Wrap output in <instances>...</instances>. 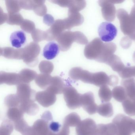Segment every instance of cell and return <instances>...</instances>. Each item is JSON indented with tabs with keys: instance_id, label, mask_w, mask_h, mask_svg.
<instances>
[{
	"instance_id": "1",
	"label": "cell",
	"mask_w": 135,
	"mask_h": 135,
	"mask_svg": "<svg viewBox=\"0 0 135 135\" xmlns=\"http://www.w3.org/2000/svg\"><path fill=\"white\" fill-rule=\"evenodd\" d=\"M56 41L60 50L62 52L68 51L74 42L83 45H87L88 43L86 37L80 31H64L58 36Z\"/></svg>"
},
{
	"instance_id": "2",
	"label": "cell",
	"mask_w": 135,
	"mask_h": 135,
	"mask_svg": "<svg viewBox=\"0 0 135 135\" xmlns=\"http://www.w3.org/2000/svg\"><path fill=\"white\" fill-rule=\"evenodd\" d=\"M117 15L122 33L130 37L135 32V4L129 15L124 9L120 8L117 11Z\"/></svg>"
},
{
	"instance_id": "3",
	"label": "cell",
	"mask_w": 135,
	"mask_h": 135,
	"mask_svg": "<svg viewBox=\"0 0 135 135\" xmlns=\"http://www.w3.org/2000/svg\"><path fill=\"white\" fill-rule=\"evenodd\" d=\"M112 123L116 127V135H132L135 133V120L124 114H117Z\"/></svg>"
},
{
	"instance_id": "4",
	"label": "cell",
	"mask_w": 135,
	"mask_h": 135,
	"mask_svg": "<svg viewBox=\"0 0 135 135\" xmlns=\"http://www.w3.org/2000/svg\"><path fill=\"white\" fill-rule=\"evenodd\" d=\"M41 48L37 43L31 42L22 49V60L28 66L34 67L38 62Z\"/></svg>"
},
{
	"instance_id": "5",
	"label": "cell",
	"mask_w": 135,
	"mask_h": 135,
	"mask_svg": "<svg viewBox=\"0 0 135 135\" xmlns=\"http://www.w3.org/2000/svg\"><path fill=\"white\" fill-rule=\"evenodd\" d=\"M98 32L102 41L109 42L113 41L117 36V30L111 23L104 22L99 25Z\"/></svg>"
},
{
	"instance_id": "6",
	"label": "cell",
	"mask_w": 135,
	"mask_h": 135,
	"mask_svg": "<svg viewBox=\"0 0 135 135\" xmlns=\"http://www.w3.org/2000/svg\"><path fill=\"white\" fill-rule=\"evenodd\" d=\"M104 43L98 38H95L85 46L84 55L89 60H96L101 54Z\"/></svg>"
},
{
	"instance_id": "7",
	"label": "cell",
	"mask_w": 135,
	"mask_h": 135,
	"mask_svg": "<svg viewBox=\"0 0 135 135\" xmlns=\"http://www.w3.org/2000/svg\"><path fill=\"white\" fill-rule=\"evenodd\" d=\"M67 30L64 20H56L49 30L46 31V41H52L56 40L65 30Z\"/></svg>"
},
{
	"instance_id": "8",
	"label": "cell",
	"mask_w": 135,
	"mask_h": 135,
	"mask_svg": "<svg viewBox=\"0 0 135 135\" xmlns=\"http://www.w3.org/2000/svg\"><path fill=\"white\" fill-rule=\"evenodd\" d=\"M81 105L90 115L94 114L97 112L98 106L95 102L94 97L92 92L90 91L82 95Z\"/></svg>"
},
{
	"instance_id": "9",
	"label": "cell",
	"mask_w": 135,
	"mask_h": 135,
	"mask_svg": "<svg viewBox=\"0 0 135 135\" xmlns=\"http://www.w3.org/2000/svg\"><path fill=\"white\" fill-rule=\"evenodd\" d=\"M93 73L79 67L73 68L69 72V76L72 79L80 80L84 83L92 84Z\"/></svg>"
},
{
	"instance_id": "10",
	"label": "cell",
	"mask_w": 135,
	"mask_h": 135,
	"mask_svg": "<svg viewBox=\"0 0 135 135\" xmlns=\"http://www.w3.org/2000/svg\"><path fill=\"white\" fill-rule=\"evenodd\" d=\"M99 6L102 7V14L104 19L108 22H113L116 17V10L114 4L110 1H99Z\"/></svg>"
},
{
	"instance_id": "11",
	"label": "cell",
	"mask_w": 135,
	"mask_h": 135,
	"mask_svg": "<svg viewBox=\"0 0 135 135\" xmlns=\"http://www.w3.org/2000/svg\"><path fill=\"white\" fill-rule=\"evenodd\" d=\"M97 125L91 118H86L80 123L76 129L77 135H92Z\"/></svg>"
},
{
	"instance_id": "12",
	"label": "cell",
	"mask_w": 135,
	"mask_h": 135,
	"mask_svg": "<svg viewBox=\"0 0 135 135\" xmlns=\"http://www.w3.org/2000/svg\"><path fill=\"white\" fill-rule=\"evenodd\" d=\"M67 30L82 25L84 21L83 16L78 12L68 11V18L64 19Z\"/></svg>"
},
{
	"instance_id": "13",
	"label": "cell",
	"mask_w": 135,
	"mask_h": 135,
	"mask_svg": "<svg viewBox=\"0 0 135 135\" xmlns=\"http://www.w3.org/2000/svg\"><path fill=\"white\" fill-rule=\"evenodd\" d=\"M117 49V46L113 42L104 43L101 54L96 61L100 63H106L116 52Z\"/></svg>"
},
{
	"instance_id": "14",
	"label": "cell",
	"mask_w": 135,
	"mask_h": 135,
	"mask_svg": "<svg viewBox=\"0 0 135 135\" xmlns=\"http://www.w3.org/2000/svg\"><path fill=\"white\" fill-rule=\"evenodd\" d=\"M0 83L8 85H16L22 84L19 74L4 71L0 72Z\"/></svg>"
},
{
	"instance_id": "15",
	"label": "cell",
	"mask_w": 135,
	"mask_h": 135,
	"mask_svg": "<svg viewBox=\"0 0 135 135\" xmlns=\"http://www.w3.org/2000/svg\"><path fill=\"white\" fill-rule=\"evenodd\" d=\"M60 50L57 43L54 41L50 42L43 49V56L47 60H52L58 55Z\"/></svg>"
},
{
	"instance_id": "16",
	"label": "cell",
	"mask_w": 135,
	"mask_h": 135,
	"mask_svg": "<svg viewBox=\"0 0 135 135\" xmlns=\"http://www.w3.org/2000/svg\"><path fill=\"white\" fill-rule=\"evenodd\" d=\"M1 55L9 59L22 60V49H15L12 47L1 48Z\"/></svg>"
},
{
	"instance_id": "17",
	"label": "cell",
	"mask_w": 135,
	"mask_h": 135,
	"mask_svg": "<svg viewBox=\"0 0 135 135\" xmlns=\"http://www.w3.org/2000/svg\"><path fill=\"white\" fill-rule=\"evenodd\" d=\"M116 129L113 123L97 125L96 129L92 135H116Z\"/></svg>"
},
{
	"instance_id": "18",
	"label": "cell",
	"mask_w": 135,
	"mask_h": 135,
	"mask_svg": "<svg viewBox=\"0 0 135 135\" xmlns=\"http://www.w3.org/2000/svg\"><path fill=\"white\" fill-rule=\"evenodd\" d=\"M12 46L17 49H20L26 41V37L24 32L18 31L12 33L10 36Z\"/></svg>"
},
{
	"instance_id": "19",
	"label": "cell",
	"mask_w": 135,
	"mask_h": 135,
	"mask_svg": "<svg viewBox=\"0 0 135 135\" xmlns=\"http://www.w3.org/2000/svg\"><path fill=\"white\" fill-rule=\"evenodd\" d=\"M65 88L62 79L56 76L52 77L51 83L46 90L54 94H59L64 91Z\"/></svg>"
},
{
	"instance_id": "20",
	"label": "cell",
	"mask_w": 135,
	"mask_h": 135,
	"mask_svg": "<svg viewBox=\"0 0 135 135\" xmlns=\"http://www.w3.org/2000/svg\"><path fill=\"white\" fill-rule=\"evenodd\" d=\"M121 84L125 90L128 98L135 99V80L132 78L123 80Z\"/></svg>"
},
{
	"instance_id": "21",
	"label": "cell",
	"mask_w": 135,
	"mask_h": 135,
	"mask_svg": "<svg viewBox=\"0 0 135 135\" xmlns=\"http://www.w3.org/2000/svg\"><path fill=\"white\" fill-rule=\"evenodd\" d=\"M36 98H37L38 102L43 107H49L53 104L50 102V98H56V96L54 94L46 90L45 91L38 92L36 94Z\"/></svg>"
},
{
	"instance_id": "22",
	"label": "cell",
	"mask_w": 135,
	"mask_h": 135,
	"mask_svg": "<svg viewBox=\"0 0 135 135\" xmlns=\"http://www.w3.org/2000/svg\"><path fill=\"white\" fill-rule=\"evenodd\" d=\"M109 76L105 72H99L93 74L92 84L97 86L101 87L108 84L109 82Z\"/></svg>"
},
{
	"instance_id": "23",
	"label": "cell",
	"mask_w": 135,
	"mask_h": 135,
	"mask_svg": "<svg viewBox=\"0 0 135 135\" xmlns=\"http://www.w3.org/2000/svg\"><path fill=\"white\" fill-rule=\"evenodd\" d=\"M105 64L109 65L114 71L118 73L120 72L125 67L120 57L114 54L109 58Z\"/></svg>"
},
{
	"instance_id": "24",
	"label": "cell",
	"mask_w": 135,
	"mask_h": 135,
	"mask_svg": "<svg viewBox=\"0 0 135 135\" xmlns=\"http://www.w3.org/2000/svg\"><path fill=\"white\" fill-rule=\"evenodd\" d=\"M22 83L28 84L35 79L38 75L37 73L31 69H24L19 73Z\"/></svg>"
},
{
	"instance_id": "25",
	"label": "cell",
	"mask_w": 135,
	"mask_h": 135,
	"mask_svg": "<svg viewBox=\"0 0 135 135\" xmlns=\"http://www.w3.org/2000/svg\"><path fill=\"white\" fill-rule=\"evenodd\" d=\"M97 112L103 117L109 118L114 114L113 105L110 103H103L98 106Z\"/></svg>"
},
{
	"instance_id": "26",
	"label": "cell",
	"mask_w": 135,
	"mask_h": 135,
	"mask_svg": "<svg viewBox=\"0 0 135 135\" xmlns=\"http://www.w3.org/2000/svg\"><path fill=\"white\" fill-rule=\"evenodd\" d=\"M52 78L50 75L41 73L38 75L35 79V82L41 88L47 89L51 83Z\"/></svg>"
},
{
	"instance_id": "27",
	"label": "cell",
	"mask_w": 135,
	"mask_h": 135,
	"mask_svg": "<svg viewBox=\"0 0 135 135\" xmlns=\"http://www.w3.org/2000/svg\"><path fill=\"white\" fill-rule=\"evenodd\" d=\"M112 92L113 98L117 102L122 103L128 98L125 90L121 86H117L114 88Z\"/></svg>"
},
{
	"instance_id": "28",
	"label": "cell",
	"mask_w": 135,
	"mask_h": 135,
	"mask_svg": "<svg viewBox=\"0 0 135 135\" xmlns=\"http://www.w3.org/2000/svg\"><path fill=\"white\" fill-rule=\"evenodd\" d=\"M125 113L129 116H135V99L128 98L122 103Z\"/></svg>"
},
{
	"instance_id": "29",
	"label": "cell",
	"mask_w": 135,
	"mask_h": 135,
	"mask_svg": "<svg viewBox=\"0 0 135 135\" xmlns=\"http://www.w3.org/2000/svg\"><path fill=\"white\" fill-rule=\"evenodd\" d=\"M99 96L102 102H109L112 97V92L107 85L100 87L98 92Z\"/></svg>"
},
{
	"instance_id": "30",
	"label": "cell",
	"mask_w": 135,
	"mask_h": 135,
	"mask_svg": "<svg viewBox=\"0 0 135 135\" xmlns=\"http://www.w3.org/2000/svg\"><path fill=\"white\" fill-rule=\"evenodd\" d=\"M6 7L8 14L18 13L22 8L20 4L19 1H6Z\"/></svg>"
},
{
	"instance_id": "31",
	"label": "cell",
	"mask_w": 135,
	"mask_h": 135,
	"mask_svg": "<svg viewBox=\"0 0 135 135\" xmlns=\"http://www.w3.org/2000/svg\"><path fill=\"white\" fill-rule=\"evenodd\" d=\"M45 3V1H35V5L33 10L39 16H44L47 12V8Z\"/></svg>"
},
{
	"instance_id": "32",
	"label": "cell",
	"mask_w": 135,
	"mask_h": 135,
	"mask_svg": "<svg viewBox=\"0 0 135 135\" xmlns=\"http://www.w3.org/2000/svg\"><path fill=\"white\" fill-rule=\"evenodd\" d=\"M24 19L19 13L13 14H8L7 23L12 25H20Z\"/></svg>"
},
{
	"instance_id": "33",
	"label": "cell",
	"mask_w": 135,
	"mask_h": 135,
	"mask_svg": "<svg viewBox=\"0 0 135 135\" xmlns=\"http://www.w3.org/2000/svg\"><path fill=\"white\" fill-rule=\"evenodd\" d=\"M118 74L120 77L124 79L135 77V66L125 67Z\"/></svg>"
},
{
	"instance_id": "34",
	"label": "cell",
	"mask_w": 135,
	"mask_h": 135,
	"mask_svg": "<svg viewBox=\"0 0 135 135\" xmlns=\"http://www.w3.org/2000/svg\"><path fill=\"white\" fill-rule=\"evenodd\" d=\"M86 4V1H71L69 11L79 12L85 8Z\"/></svg>"
},
{
	"instance_id": "35",
	"label": "cell",
	"mask_w": 135,
	"mask_h": 135,
	"mask_svg": "<svg viewBox=\"0 0 135 135\" xmlns=\"http://www.w3.org/2000/svg\"><path fill=\"white\" fill-rule=\"evenodd\" d=\"M39 69L41 73L50 75L53 70L54 65L50 61H42L39 64Z\"/></svg>"
},
{
	"instance_id": "36",
	"label": "cell",
	"mask_w": 135,
	"mask_h": 135,
	"mask_svg": "<svg viewBox=\"0 0 135 135\" xmlns=\"http://www.w3.org/2000/svg\"><path fill=\"white\" fill-rule=\"evenodd\" d=\"M31 37L34 42L37 43L46 40V31L36 29L31 33Z\"/></svg>"
},
{
	"instance_id": "37",
	"label": "cell",
	"mask_w": 135,
	"mask_h": 135,
	"mask_svg": "<svg viewBox=\"0 0 135 135\" xmlns=\"http://www.w3.org/2000/svg\"><path fill=\"white\" fill-rule=\"evenodd\" d=\"M21 29L28 33H31L35 30V24L30 20H25L20 25Z\"/></svg>"
},
{
	"instance_id": "38",
	"label": "cell",
	"mask_w": 135,
	"mask_h": 135,
	"mask_svg": "<svg viewBox=\"0 0 135 135\" xmlns=\"http://www.w3.org/2000/svg\"><path fill=\"white\" fill-rule=\"evenodd\" d=\"M19 3L21 8L33 10L35 5V1H19Z\"/></svg>"
},
{
	"instance_id": "39",
	"label": "cell",
	"mask_w": 135,
	"mask_h": 135,
	"mask_svg": "<svg viewBox=\"0 0 135 135\" xmlns=\"http://www.w3.org/2000/svg\"><path fill=\"white\" fill-rule=\"evenodd\" d=\"M61 125L58 122H52L50 124L49 126V128L50 131L52 132L57 133L60 131L61 128Z\"/></svg>"
},
{
	"instance_id": "40",
	"label": "cell",
	"mask_w": 135,
	"mask_h": 135,
	"mask_svg": "<svg viewBox=\"0 0 135 135\" xmlns=\"http://www.w3.org/2000/svg\"><path fill=\"white\" fill-rule=\"evenodd\" d=\"M55 21L53 17L51 15L47 14L43 17V22L44 23L49 26H51L54 24Z\"/></svg>"
},
{
	"instance_id": "41",
	"label": "cell",
	"mask_w": 135,
	"mask_h": 135,
	"mask_svg": "<svg viewBox=\"0 0 135 135\" xmlns=\"http://www.w3.org/2000/svg\"><path fill=\"white\" fill-rule=\"evenodd\" d=\"M132 44L131 39L129 37H124L120 41V45L124 49L129 48Z\"/></svg>"
},
{
	"instance_id": "42",
	"label": "cell",
	"mask_w": 135,
	"mask_h": 135,
	"mask_svg": "<svg viewBox=\"0 0 135 135\" xmlns=\"http://www.w3.org/2000/svg\"><path fill=\"white\" fill-rule=\"evenodd\" d=\"M71 1L68 0H60V1H51V2L56 4L62 7H69Z\"/></svg>"
},
{
	"instance_id": "43",
	"label": "cell",
	"mask_w": 135,
	"mask_h": 135,
	"mask_svg": "<svg viewBox=\"0 0 135 135\" xmlns=\"http://www.w3.org/2000/svg\"><path fill=\"white\" fill-rule=\"evenodd\" d=\"M109 79L108 85L113 86H116L118 84V79L117 76L112 75L109 76Z\"/></svg>"
},
{
	"instance_id": "44",
	"label": "cell",
	"mask_w": 135,
	"mask_h": 135,
	"mask_svg": "<svg viewBox=\"0 0 135 135\" xmlns=\"http://www.w3.org/2000/svg\"><path fill=\"white\" fill-rule=\"evenodd\" d=\"M8 19V14H5L3 12L2 9H1V25L7 22Z\"/></svg>"
},
{
	"instance_id": "45",
	"label": "cell",
	"mask_w": 135,
	"mask_h": 135,
	"mask_svg": "<svg viewBox=\"0 0 135 135\" xmlns=\"http://www.w3.org/2000/svg\"><path fill=\"white\" fill-rule=\"evenodd\" d=\"M111 3L113 4H120L124 2L123 1H110Z\"/></svg>"
},
{
	"instance_id": "46",
	"label": "cell",
	"mask_w": 135,
	"mask_h": 135,
	"mask_svg": "<svg viewBox=\"0 0 135 135\" xmlns=\"http://www.w3.org/2000/svg\"><path fill=\"white\" fill-rule=\"evenodd\" d=\"M129 38L131 39H132V40H134V41H135V32H134V33L131 36L129 37Z\"/></svg>"
},
{
	"instance_id": "47",
	"label": "cell",
	"mask_w": 135,
	"mask_h": 135,
	"mask_svg": "<svg viewBox=\"0 0 135 135\" xmlns=\"http://www.w3.org/2000/svg\"><path fill=\"white\" fill-rule=\"evenodd\" d=\"M133 61L135 62V52L133 54Z\"/></svg>"
}]
</instances>
